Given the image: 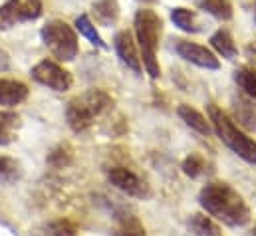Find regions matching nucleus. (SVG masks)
<instances>
[{"label":"nucleus","mask_w":256,"mask_h":236,"mask_svg":"<svg viewBox=\"0 0 256 236\" xmlns=\"http://www.w3.org/2000/svg\"><path fill=\"white\" fill-rule=\"evenodd\" d=\"M200 206L216 220L228 226H244L250 220V208L242 194L234 190L228 182L212 180L202 186L198 194Z\"/></svg>","instance_id":"nucleus-1"},{"label":"nucleus","mask_w":256,"mask_h":236,"mask_svg":"<svg viewBox=\"0 0 256 236\" xmlns=\"http://www.w3.org/2000/svg\"><path fill=\"white\" fill-rule=\"evenodd\" d=\"M110 106H112V98L104 90H88L68 102V106H66L68 125L72 127V131L82 133Z\"/></svg>","instance_id":"nucleus-2"},{"label":"nucleus","mask_w":256,"mask_h":236,"mask_svg":"<svg viewBox=\"0 0 256 236\" xmlns=\"http://www.w3.org/2000/svg\"><path fill=\"white\" fill-rule=\"evenodd\" d=\"M208 116L212 121V127L218 135V139L230 149L234 151L240 159H244L246 163L256 165V141L250 139L246 133H242L234 123L232 119L228 118L222 110H218L216 106H208Z\"/></svg>","instance_id":"nucleus-3"},{"label":"nucleus","mask_w":256,"mask_h":236,"mask_svg":"<svg viewBox=\"0 0 256 236\" xmlns=\"http://www.w3.org/2000/svg\"><path fill=\"white\" fill-rule=\"evenodd\" d=\"M135 34L141 46L145 68L151 78H159L161 70L157 64V44L161 34V18L153 10H139L135 14Z\"/></svg>","instance_id":"nucleus-4"},{"label":"nucleus","mask_w":256,"mask_h":236,"mask_svg":"<svg viewBox=\"0 0 256 236\" xmlns=\"http://www.w3.org/2000/svg\"><path fill=\"white\" fill-rule=\"evenodd\" d=\"M42 40L54 58L72 62L78 56V36L64 20H50L42 28Z\"/></svg>","instance_id":"nucleus-5"},{"label":"nucleus","mask_w":256,"mask_h":236,"mask_svg":"<svg viewBox=\"0 0 256 236\" xmlns=\"http://www.w3.org/2000/svg\"><path fill=\"white\" fill-rule=\"evenodd\" d=\"M40 0H6L0 6V30H8L18 22H30L40 18Z\"/></svg>","instance_id":"nucleus-6"},{"label":"nucleus","mask_w":256,"mask_h":236,"mask_svg":"<svg viewBox=\"0 0 256 236\" xmlns=\"http://www.w3.org/2000/svg\"><path fill=\"white\" fill-rule=\"evenodd\" d=\"M32 78L42 84V86H48L50 90L54 92H66L70 90L72 86V76L70 72H66L62 66H58L56 62H50V60H44L40 64H36L32 68Z\"/></svg>","instance_id":"nucleus-7"},{"label":"nucleus","mask_w":256,"mask_h":236,"mask_svg":"<svg viewBox=\"0 0 256 236\" xmlns=\"http://www.w3.org/2000/svg\"><path fill=\"white\" fill-rule=\"evenodd\" d=\"M108 178H110V182H112L116 188L124 190L129 196H135V198H145V196H149V186H147V182H145L143 178L137 177L133 171L126 169V167H112V169L108 171Z\"/></svg>","instance_id":"nucleus-8"},{"label":"nucleus","mask_w":256,"mask_h":236,"mask_svg":"<svg viewBox=\"0 0 256 236\" xmlns=\"http://www.w3.org/2000/svg\"><path fill=\"white\" fill-rule=\"evenodd\" d=\"M177 54L183 60L191 62L198 68H206V70H218V58L206 50L204 46H198V44H192V42H185V40H179L177 46H175Z\"/></svg>","instance_id":"nucleus-9"},{"label":"nucleus","mask_w":256,"mask_h":236,"mask_svg":"<svg viewBox=\"0 0 256 236\" xmlns=\"http://www.w3.org/2000/svg\"><path fill=\"white\" fill-rule=\"evenodd\" d=\"M114 44H116V52L122 58V62L128 68H131L135 74H141V58L137 54V48H135V42H133L131 34L129 32H120L116 36Z\"/></svg>","instance_id":"nucleus-10"},{"label":"nucleus","mask_w":256,"mask_h":236,"mask_svg":"<svg viewBox=\"0 0 256 236\" xmlns=\"http://www.w3.org/2000/svg\"><path fill=\"white\" fill-rule=\"evenodd\" d=\"M28 98V88L16 80H0V106H18Z\"/></svg>","instance_id":"nucleus-11"},{"label":"nucleus","mask_w":256,"mask_h":236,"mask_svg":"<svg viewBox=\"0 0 256 236\" xmlns=\"http://www.w3.org/2000/svg\"><path fill=\"white\" fill-rule=\"evenodd\" d=\"M94 16L102 26H112L120 16V6L116 0H100L94 4Z\"/></svg>","instance_id":"nucleus-12"},{"label":"nucleus","mask_w":256,"mask_h":236,"mask_svg":"<svg viewBox=\"0 0 256 236\" xmlns=\"http://www.w3.org/2000/svg\"><path fill=\"white\" fill-rule=\"evenodd\" d=\"M179 118L183 119L191 129H194L196 133H200V135H208L212 131L208 121L202 118V114H198L191 106H181L179 108Z\"/></svg>","instance_id":"nucleus-13"},{"label":"nucleus","mask_w":256,"mask_h":236,"mask_svg":"<svg viewBox=\"0 0 256 236\" xmlns=\"http://www.w3.org/2000/svg\"><path fill=\"white\" fill-rule=\"evenodd\" d=\"M114 236H145V228L135 214L124 212L118 216V226L114 230Z\"/></svg>","instance_id":"nucleus-14"},{"label":"nucleus","mask_w":256,"mask_h":236,"mask_svg":"<svg viewBox=\"0 0 256 236\" xmlns=\"http://www.w3.org/2000/svg\"><path fill=\"white\" fill-rule=\"evenodd\" d=\"M189 230L196 236H222L216 222L204 214H191L189 218Z\"/></svg>","instance_id":"nucleus-15"},{"label":"nucleus","mask_w":256,"mask_h":236,"mask_svg":"<svg viewBox=\"0 0 256 236\" xmlns=\"http://www.w3.org/2000/svg\"><path fill=\"white\" fill-rule=\"evenodd\" d=\"M210 44H212V48H214L222 58H226V60L236 58V46H234V40H232V36H230L226 30H218V32H214L212 38H210Z\"/></svg>","instance_id":"nucleus-16"},{"label":"nucleus","mask_w":256,"mask_h":236,"mask_svg":"<svg viewBox=\"0 0 256 236\" xmlns=\"http://www.w3.org/2000/svg\"><path fill=\"white\" fill-rule=\"evenodd\" d=\"M20 127V118L10 112H0V145H8L16 139V129Z\"/></svg>","instance_id":"nucleus-17"},{"label":"nucleus","mask_w":256,"mask_h":236,"mask_svg":"<svg viewBox=\"0 0 256 236\" xmlns=\"http://www.w3.org/2000/svg\"><path fill=\"white\" fill-rule=\"evenodd\" d=\"M196 6L208 14H212L218 20H230L232 18V6L228 0H196Z\"/></svg>","instance_id":"nucleus-18"},{"label":"nucleus","mask_w":256,"mask_h":236,"mask_svg":"<svg viewBox=\"0 0 256 236\" xmlns=\"http://www.w3.org/2000/svg\"><path fill=\"white\" fill-rule=\"evenodd\" d=\"M234 82H236V86L252 100L256 102V70L254 68H238L236 72H234Z\"/></svg>","instance_id":"nucleus-19"},{"label":"nucleus","mask_w":256,"mask_h":236,"mask_svg":"<svg viewBox=\"0 0 256 236\" xmlns=\"http://www.w3.org/2000/svg\"><path fill=\"white\" fill-rule=\"evenodd\" d=\"M76 28L94 44V46H98V48H108L106 46V42L102 40V36L98 34V30H96V26L92 24V20H90V16L88 14H80L78 18H76Z\"/></svg>","instance_id":"nucleus-20"},{"label":"nucleus","mask_w":256,"mask_h":236,"mask_svg":"<svg viewBox=\"0 0 256 236\" xmlns=\"http://www.w3.org/2000/svg\"><path fill=\"white\" fill-rule=\"evenodd\" d=\"M20 175H22V167H20V163L16 159L0 157V182L10 184V182L18 180Z\"/></svg>","instance_id":"nucleus-21"},{"label":"nucleus","mask_w":256,"mask_h":236,"mask_svg":"<svg viewBox=\"0 0 256 236\" xmlns=\"http://www.w3.org/2000/svg\"><path fill=\"white\" fill-rule=\"evenodd\" d=\"M171 20L175 22V26H179L181 30L185 32H198V26H196V20H194V14L187 8H175L171 12Z\"/></svg>","instance_id":"nucleus-22"},{"label":"nucleus","mask_w":256,"mask_h":236,"mask_svg":"<svg viewBox=\"0 0 256 236\" xmlns=\"http://www.w3.org/2000/svg\"><path fill=\"white\" fill-rule=\"evenodd\" d=\"M234 114L240 121L242 127L250 129V131H256V112L250 104H244V102H238L234 106Z\"/></svg>","instance_id":"nucleus-23"},{"label":"nucleus","mask_w":256,"mask_h":236,"mask_svg":"<svg viewBox=\"0 0 256 236\" xmlns=\"http://www.w3.org/2000/svg\"><path fill=\"white\" fill-rule=\"evenodd\" d=\"M46 230H48L46 232L48 236H76V232H78L76 224L70 220H56V222L48 224Z\"/></svg>","instance_id":"nucleus-24"},{"label":"nucleus","mask_w":256,"mask_h":236,"mask_svg":"<svg viewBox=\"0 0 256 236\" xmlns=\"http://www.w3.org/2000/svg\"><path fill=\"white\" fill-rule=\"evenodd\" d=\"M202 169H204V161L198 157V155H189L185 161H183V171H185V175H189V177H198L200 173H202Z\"/></svg>","instance_id":"nucleus-25"},{"label":"nucleus","mask_w":256,"mask_h":236,"mask_svg":"<svg viewBox=\"0 0 256 236\" xmlns=\"http://www.w3.org/2000/svg\"><path fill=\"white\" fill-rule=\"evenodd\" d=\"M8 68V56L4 54V50H0V70H6Z\"/></svg>","instance_id":"nucleus-26"},{"label":"nucleus","mask_w":256,"mask_h":236,"mask_svg":"<svg viewBox=\"0 0 256 236\" xmlns=\"http://www.w3.org/2000/svg\"><path fill=\"white\" fill-rule=\"evenodd\" d=\"M143 2H155V0H143Z\"/></svg>","instance_id":"nucleus-27"},{"label":"nucleus","mask_w":256,"mask_h":236,"mask_svg":"<svg viewBox=\"0 0 256 236\" xmlns=\"http://www.w3.org/2000/svg\"><path fill=\"white\" fill-rule=\"evenodd\" d=\"M254 236H256V228H254Z\"/></svg>","instance_id":"nucleus-28"}]
</instances>
